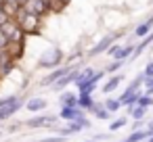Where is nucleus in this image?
<instances>
[{"mask_svg":"<svg viewBox=\"0 0 153 142\" xmlns=\"http://www.w3.org/2000/svg\"><path fill=\"white\" fill-rule=\"evenodd\" d=\"M92 111H94L97 119H103V121H107V119L111 117V111H107V107H105V104H97V102H94Z\"/></svg>","mask_w":153,"mask_h":142,"instance_id":"nucleus-23","label":"nucleus"},{"mask_svg":"<svg viewBox=\"0 0 153 142\" xmlns=\"http://www.w3.org/2000/svg\"><path fill=\"white\" fill-rule=\"evenodd\" d=\"M151 44H153V32H149L145 38H140V44H138V46L132 50V54H130V61H134L136 57H140V54L147 50V46H151Z\"/></svg>","mask_w":153,"mask_h":142,"instance_id":"nucleus-12","label":"nucleus"},{"mask_svg":"<svg viewBox=\"0 0 153 142\" xmlns=\"http://www.w3.org/2000/svg\"><path fill=\"white\" fill-rule=\"evenodd\" d=\"M149 32H153V17H149L147 21H143L140 25H136V29H134V36H136V38H145Z\"/></svg>","mask_w":153,"mask_h":142,"instance_id":"nucleus-17","label":"nucleus"},{"mask_svg":"<svg viewBox=\"0 0 153 142\" xmlns=\"http://www.w3.org/2000/svg\"><path fill=\"white\" fill-rule=\"evenodd\" d=\"M132 46L130 44H122V46H117V50L113 52V59H117V61H128L130 59V54H132Z\"/></svg>","mask_w":153,"mask_h":142,"instance_id":"nucleus-18","label":"nucleus"},{"mask_svg":"<svg viewBox=\"0 0 153 142\" xmlns=\"http://www.w3.org/2000/svg\"><path fill=\"white\" fill-rule=\"evenodd\" d=\"M0 29L4 32L7 40H9L11 44H19V42L23 40V36H25V32L21 29V25L17 23V19H15V17H9L2 25H0Z\"/></svg>","mask_w":153,"mask_h":142,"instance_id":"nucleus-1","label":"nucleus"},{"mask_svg":"<svg viewBox=\"0 0 153 142\" xmlns=\"http://www.w3.org/2000/svg\"><path fill=\"white\" fill-rule=\"evenodd\" d=\"M61 107H78V94L76 92H63L59 96Z\"/></svg>","mask_w":153,"mask_h":142,"instance_id":"nucleus-19","label":"nucleus"},{"mask_svg":"<svg viewBox=\"0 0 153 142\" xmlns=\"http://www.w3.org/2000/svg\"><path fill=\"white\" fill-rule=\"evenodd\" d=\"M21 11L42 17L48 11V0H21Z\"/></svg>","mask_w":153,"mask_h":142,"instance_id":"nucleus-4","label":"nucleus"},{"mask_svg":"<svg viewBox=\"0 0 153 142\" xmlns=\"http://www.w3.org/2000/svg\"><path fill=\"white\" fill-rule=\"evenodd\" d=\"M122 82H124V75H122V73H115L113 77H109V79L103 84V94H111Z\"/></svg>","mask_w":153,"mask_h":142,"instance_id":"nucleus-13","label":"nucleus"},{"mask_svg":"<svg viewBox=\"0 0 153 142\" xmlns=\"http://www.w3.org/2000/svg\"><path fill=\"white\" fill-rule=\"evenodd\" d=\"M61 61H63L61 50H59L57 46H51V48H46V50L40 54V59H38V67H42V69H53V67H59Z\"/></svg>","mask_w":153,"mask_h":142,"instance_id":"nucleus-2","label":"nucleus"},{"mask_svg":"<svg viewBox=\"0 0 153 142\" xmlns=\"http://www.w3.org/2000/svg\"><path fill=\"white\" fill-rule=\"evenodd\" d=\"M105 107H107V111H111V113H115V111H120V107H122V102H120L117 98H107V100H105Z\"/></svg>","mask_w":153,"mask_h":142,"instance_id":"nucleus-24","label":"nucleus"},{"mask_svg":"<svg viewBox=\"0 0 153 142\" xmlns=\"http://www.w3.org/2000/svg\"><path fill=\"white\" fill-rule=\"evenodd\" d=\"M145 129H147V132H149V136H151V134H153V121H149V123H147V127H145Z\"/></svg>","mask_w":153,"mask_h":142,"instance_id":"nucleus-34","label":"nucleus"},{"mask_svg":"<svg viewBox=\"0 0 153 142\" xmlns=\"http://www.w3.org/2000/svg\"><path fill=\"white\" fill-rule=\"evenodd\" d=\"M9 44H11V42L7 40V36H4V32H2V29H0V52H4V50L9 48Z\"/></svg>","mask_w":153,"mask_h":142,"instance_id":"nucleus-27","label":"nucleus"},{"mask_svg":"<svg viewBox=\"0 0 153 142\" xmlns=\"http://www.w3.org/2000/svg\"><path fill=\"white\" fill-rule=\"evenodd\" d=\"M143 73H145V77H153V61L147 63V67L143 69Z\"/></svg>","mask_w":153,"mask_h":142,"instance_id":"nucleus-31","label":"nucleus"},{"mask_svg":"<svg viewBox=\"0 0 153 142\" xmlns=\"http://www.w3.org/2000/svg\"><path fill=\"white\" fill-rule=\"evenodd\" d=\"M147 138H149V132L147 129H134L128 138H124L120 142H140V140H147Z\"/></svg>","mask_w":153,"mask_h":142,"instance_id":"nucleus-21","label":"nucleus"},{"mask_svg":"<svg viewBox=\"0 0 153 142\" xmlns=\"http://www.w3.org/2000/svg\"><path fill=\"white\" fill-rule=\"evenodd\" d=\"M0 65H2V52H0Z\"/></svg>","mask_w":153,"mask_h":142,"instance_id":"nucleus-36","label":"nucleus"},{"mask_svg":"<svg viewBox=\"0 0 153 142\" xmlns=\"http://www.w3.org/2000/svg\"><path fill=\"white\" fill-rule=\"evenodd\" d=\"M38 142H65V136H51V138H42V140H38Z\"/></svg>","mask_w":153,"mask_h":142,"instance_id":"nucleus-30","label":"nucleus"},{"mask_svg":"<svg viewBox=\"0 0 153 142\" xmlns=\"http://www.w3.org/2000/svg\"><path fill=\"white\" fill-rule=\"evenodd\" d=\"M128 115H130L134 121H138V119H143V117L147 115V107H143V104H132L130 111H128Z\"/></svg>","mask_w":153,"mask_h":142,"instance_id":"nucleus-22","label":"nucleus"},{"mask_svg":"<svg viewBox=\"0 0 153 142\" xmlns=\"http://www.w3.org/2000/svg\"><path fill=\"white\" fill-rule=\"evenodd\" d=\"M67 71H69V67H55V71H51V73L42 79V86H53V84H55V82H59Z\"/></svg>","mask_w":153,"mask_h":142,"instance_id":"nucleus-9","label":"nucleus"},{"mask_svg":"<svg viewBox=\"0 0 153 142\" xmlns=\"http://www.w3.org/2000/svg\"><path fill=\"white\" fill-rule=\"evenodd\" d=\"M76 75H78V69L74 67V69H69V71L59 79V82H55V84H53V88H55V90H63V88H67L69 84H74V82H76Z\"/></svg>","mask_w":153,"mask_h":142,"instance_id":"nucleus-10","label":"nucleus"},{"mask_svg":"<svg viewBox=\"0 0 153 142\" xmlns=\"http://www.w3.org/2000/svg\"><path fill=\"white\" fill-rule=\"evenodd\" d=\"M124 63H126V61H117V59H113V63H109L105 71H117V69H120V67H122Z\"/></svg>","mask_w":153,"mask_h":142,"instance_id":"nucleus-28","label":"nucleus"},{"mask_svg":"<svg viewBox=\"0 0 153 142\" xmlns=\"http://www.w3.org/2000/svg\"><path fill=\"white\" fill-rule=\"evenodd\" d=\"M136 104H143V107H147V109H149V107L153 104V96H149V94H145V92H143V94L138 96Z\"/></svg>","mask_w":153,"mask_h":142,"instance_id":"nucleus-25","label":"nucleus"},{"mask_svg":"<svg viewBox=\"0 0 153 142\" xmlns=\"http://www.w3.org/2000/svg\"><path fill=\"white\" fill-rule=\"evenodd\" d=\"M82 132V125L78 123V121H67V125L65 127H61V129H57V134L59 136H74V134H80Z\"/></svg>","mask_w":153,"mask_h":142,"instance_id":"nucleus-16","label":"nucleus"},{"mask_svg":"<svg viewBox=\"0 0 153 142\" xmlns=\"http://www.w3.org/2000/svg\"><path fill=\"white\" fill-rule=\"evenodd\" d=\"M46 100L44 98H40V96H36V98H30L27 102H25V109L27 111H32V113H40V111H44L46 109Z\"/></svg>","mask_w":153,"mask_h":142,"instance_id":"nucleus-14","label":"nucleus"},{"mask_svg":"<svg viewBox=\"0 0 153 142\" xmlns=\"http://www.w3.org/2000/svg\"><path fill=\"white\" fill-rule=\"evenodd\" d=\"M78 123H80L82 127H90V119H86V115H82V117L78 119Z\"/></svg>","mask_w":153,"mask_h":142,"instance_id":"nucleus-32","label":"nucleus"},{"mask_svg":"<svg viewBox=\"0 0 153 142\" xmlns=\"http://www.w3.org/2000/svg\"><path fill=\"white\" fill-rule=\"evenodd\" d=\"M117 38H120V34H107V36H103V38L97 42V46H92V48H90V54H92V57H97V54L105 52V50H107V48L117 40Z\"/></svg>","mask_w":153,"mask_h":142,"instance_id":"nucleus-5","label":"nucleus"},{"mask_svg":"<svg viewBox=\"0 0 153 142\" xmlns=\"http://www.w3.org/2000/svg\"><path fill=\"white\" fill-rule=\"evenodd\" d=\"M17 23L21 25V29L25 34H32V32H38L40 17L38 15H32V13H25V11H19L17 13Z\"/></svg>","mask_w":153,"mask_h":142,"instance_id":"nucleus-3","label":"nucleus"},{"mask_svg":"<svg viewBox=\"0 0 153 142\" xmlns=\"http://www.w3.org/2000/svg\"><path fill=\"white\" fill-rule=\"evenodd\" d=\"M78 107L84 109V111H92V107H94L92 94H88V92H78Z\"/></svg>","mask_w":153,"mask_h":142,"instance_id":"nucleus-15","label":"nucleus"},{"mask_svg":"<svg viewBox=\"0 0 153 142\" xmlns=\"http://www.w3.org/2000/svg\"><path fill=\"white\" fill-rule=\"evenodd\" d=\"M103 77H105V69H103V71H94V73H92V77H90V79L80 88V92H88V94H92V92H94V88H97V84H99Z\"/></svg>","mask_w":153,"mask_h":142,"instance_id":"nucleus-11","label":"nucleus"},{"mask_svg":"<svg viewBox=\"0 0 153 142\" xmlns=\"http://www.w3.org/2000/svg\"><path fill=\"white\" fill-rule=\"evenodd\" d=\"M23 107V98L19 96L15 102H11V104H7V107H0V121H7L9 117H13L19 109Z\"/></svg>","mask_w":153,"mask_h":142,"instance_id":"nucleus-8","label":"nucleus"},{"mask_svg":"<svg viewBox=\"0 0 153 142\" xmlns=\"http://www.w3.org/2000/svg\"><path fill=\"white\" fill-rule=\"evenodd\" d=\"M147 142H153V134H151V136H149V138H147Z\"/></svg>","mask_w":153,"mask_h":142,"instance_id":"nucleus-35","label":"nucleus"},{"mask_svg":"<svg viewBox=\"0 0 153 142\" xmlns=\"http://www.w3.org/2000/svg\"><path fill=\"white\" fill-rule=\"evenodd\" d=\"M57 121V115H36V117H32V119H27L25 121V125L27 127H44V125H53Z\"/></svg>","mask_w":153,"mask_h":142,"instance_id":"nucleus-6","label":"nucleus"},{"mask_svg":"<svg viewBox=\"0 0 153 142\" xmlns=\"http://www.w3.org/2000/svg\"><path fill=\"white\" fill-rule=\"evenodd\" d=\"M145 94L153 96V77H145Z\"/></svg>","mask_w":153,"mask_h":142,"instance_id":"nucleus-29","label":"nucleus"},{"mask_svg":"<svg viewBox=\"0 0 153 142\" xmlns=\"http://www.w3.org/2000/svg\"><path fill=\"white\" fill-rule=\"evenodd\" d=\"M126 125V117H120V119H115V121H111V125H109V129L111 132H117V129H122Z\"/></svg>","mask_w":153,"mask_h":142,"instance_id":"nucleus-26","label":"nucleus"},{"mask_svg":"<svg viewBox=\"0 0 153 142\" xmlns=\"http://www.w3.org/2000/svg\"><path fill=\"white\" fill-rule=\"evenodd\" d=\"M7 19H9V15H7L4 11H0V25H2V23H4Z\"/></svg>","mask_w":153,"mask_h":142,"instance_id":"nucleus-33","label":"nucleus"},{"mask_svg":"<svg viewBox=\"0 0 153 142\" xmlns=\"http://www.w3.org/2000/svg\"><path fill=\"white\" fill-rule=\"evenodd\" d=\"M82 115H84V109H80V107H61V111H59V117L65 121H78Z\"/></svg>","mask_w":153,"mask_h":142,"instance_id":"nucleus-7","label":"nucleus"},{"mask_svg":"<svg viewBox=\"0 0 153 142\" xmlns=\"http://www.w3.org/2000/svg\"><path fill=\"white\" fill-rule=\"evenodd\" d=\"M92 73H94V71H92L90 67H86V69L78 71V75H76V82H74V84L78 86V90H80V88H82V86H84V84H86V82L92 77Z\"/></svg>","mask_w":153,"mask_h":142,"instance_id":"nucleus-20","label":"nucleus"}]
</instances>
